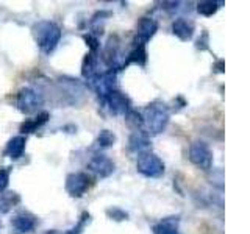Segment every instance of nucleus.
<instances>
[{"label":"nucleus","instance_id":"f8f14e48","mask_svg":"<svg viewBox=\"0 0 250 234\" xmlns=\"http://www.w3.org/2000/svg\"><path fill=\"white\" fill-rule=\"evenodd\" d=\"M13 226L21 233H28L35 228V220L31 217H25V215H19L13 220Z\"/></svg>","mask_w":250,"mask_h":234},{"label":"nucleus","instance_id":"4468645a","mask_svg":"<svg viewBox=\"0 0 250 234\" xmlns=\"http://www.w3.org/2000/svg\"><path fill=\"white\" fill-rule=\"evenodd\" d=\"M146 50H144V45H138L135 50H133L130 53V58L127 61V64L128 62H139V64H144L146 62Z\"/></svg>","mask_w":250,"mask_h":234},{"label":"nucleus","instance_id":"6e6552de","mask_svg":"<svg viewBox=\"0 0 250 234\" xmlns=\"http://www.w3.org/2000/svg\"><path fill=\"white\" fill-rule=\"evenodd\" d=\"M108 101H109V106H111V111L114 114H122L128 109V100L125 96H122L121 92L111 91L108 96Z\"/></svg>","mask_w":250,"mask_h":234},{"label":"nucleus","instance_id":"1a4fd4ad","mask_svg":"<svg viewBox=\"0 0 250 234\" xmlns=\"http://www.w3.org/2000/svg\"><path fill=\"white\" fill-rule=\"evenodd\" d=\"M156 31V22L153 19L144 18L143 20L139 22L138 25V36L143 42H146L148 38L153 36V33Z\"/></svg>","mask_w":250,"mask_h":234},{"label":"nucleus","instance_id":"2eb2a0df","mask_svg":"<svg viewBox=\"0 0 250 234\" xmlns=\"http://www.w3.org/2000/svg\"><path fill=\"white\" fill-rule=\"evenodd\" d=\"M130 144H131L133 150H138V148L141 150L143 147H147V137L144 135H141V133L138 131V133H135V135H133Z\"/></svg>","mask_w":250,"mask_h":234},{"label":"nucleus","instance_id":"f257e3e1","mask_svg":"<svg viewBox=\"0 0 250 234\" xmlns=\"http://www.w3.org/2000/svg\"><path fill=\"white\" fill-rule=\"evenodd\" d=\"M36 30H38L36 38H38L39 47H41L45 53H50L60 41V36H61L60 28L55 27L50 22H42L36 27Z\"/></svg>","mask_w":250,"mask_h":234},{"label":"nucleus","instance_id":"f3484780","mask_svg":"<svg viewBox=\"0 0 250 234\" xmlns=\"http://www.w3.org/2000/svg\"><path fill=\"white\" fill-rule=\"evenodd\" d=\"M199 13L200 14H205V16H211V14H214L216 10H217V3L216 2H202L199 3Z\"/></svg>","mask_w":250,"mask_h":234},{"label":"nucleus","instance_id":"f03ea898","mask_svg":"<svg viewBox=\"0 0 250 234\" xmlns=\"http://www.w3.org/2000/svg\"><path fill=\"white\" fill-rule=\"evenodd\" d=\"M169 119V114H167V109L164 106L160 105H152L150 108H147V116H146V122H147V127L152 133H160L163 131V128L166 127Z\"/></svg>","mask_w":250,"mask_h":234},{"label":"nucleus","instance_id":"39448f33","mask_svg":"<svg viewBox=\"0 0 250 234\" xmlns=\"http://www.w3.org/2000/svg\"><path fill=\"white\" fill-rule=\"evenodd\" d=\"M89 184V178L84 174H75V175H69L67 176V191L70 192V195L74 197H80V195L84 194V191L88 189Z\"/></svg>","mask_w":250,"mask_h":234},{"label":"nucleus","instance_id":"dca6fc26","mask_svg":"<svg viewBox=\"0 0 250 234\" xmlns=\"http://www.w3.org/2000/svg\"><path fill=\"white\" fill-rule=\"evenodd\" d=\"M155 234H178V231L169 222H163L158 226H155Z\"/></svg>","mask_w":250,"mask_h":234},{"label":"nucleus","instance_id":"a211bd4d","mask_svg":"<svg viewBox=\"0 0 250 234\" xmlns=\"http://www.w3.org/2000/svg\"><path fill=\"white\" fill-rule=\"evenodd\" d=\"M116 140V137H114V135L113 133H109V131H102L100 133V136H99V144L102 145V147H109L113 142Z\"/></svg>","mask_w":250,"mask_h":234},{"label":"nucleus","instance_id":"0eeeda50","mask_svg":"<svg viewBox=\"0 0 250 234\" xmlns=\"http://www.w3.org/2000/svg\"><path fill=\"white\" fill-rule=\"evenodd\" d=\"M89 169L96 172V174H99L100 176H108L114 170V164L108 158H105V156L100 155V156H96V158L91 161Z\"/></svg>","mask_w":250,"mask_h":234},{"label":"nucleus","instance_id":"6ab92c4d","mask_svg":"<svg viewBox=\"0 0 250 234\" xmlns=\"http://www.w3.org/2000/svg\"><path fill=\"white\" fill-rule=\"evenodd\" d=\"M8 178H10V172L6 169H0V191H3L8 186Z\"/></svg>","mask_w":250,"mask_h":234},{"label":"nucleus","instance_id":"9d476101","mask_svg":"<svg viewBox=\"0 0 250 234\" xmlns=\"http://www.w3.org/2000/svg\"><path fill=\"white\" fill-rule=\"evenodd\" d=\"M174 33L180 38L183 39V41H186V39H189L192 36V27L188 23L185 19H178L174 22Z\"/></svg>","mask_w":250,"mask_h":234},{"label":"nucleus","instance_id":"ddd939ff","mask_svg":"<svg viewBox=\"0 0 250 234\" xmlns=\"http://www.w3.org/2000/svg\"><path fill=\"white\" fill-rule=\"evenodd\" d=\"M47 117H49V114H47V113H42V114H39V116L36 117V119H33V120H27L25 123H22V127H21L22 133H31V131H35L36 128L41 127L42 123L47 122Z\"/></svg>","mask_w":250,"mask_h":234},{"label":"nucleus","instance_id":"7ed1b4c3","mask_svg":"<svg viewBox=\"0 0 250 234\" xmlns=\"http://www.w3.org/2000/svg\"><path fill=\"white\" fill-rule=\"evenodd\" d=\"M138 169L143 175L146 176H160L164 172V164L158 156L146 153L141 155L138 159Z\"/></svg>","mask_w":250,"mask_h":234},{"label":"nucleus","instance_id":"20e7f679","mask_svg":"<svg viewBox=\"0 0 250 234\" xmlns=\"http://www.w3.org/2000/svg\"><path fill=\"white\" fill-rule=\"evenodd\" d=\"M191 161L202 169H209L213 162V155L209 152V147L205 142H195L189 150Z\"/></svg>","mask_w":250,"mask_h":234},{"label":"nucleus","instance_id":"9b49d317","mask_svg":"<svg viewBox=\"0 0 250 234\" xmlns=\"http://www.w3.org/2000/svg\"><path fill=\"white\" fill-rule=\"evenodd\" d=\"M23 148H25V139L14 137L10 140V144L6 147V155H10L11 158H19L23 152Z\"/></svg>","mask_w":250,"mask_h":234},{"label":"nucleus","instance_id":"423d86ee","mask_svg":"<svg viewBox=\"0 0 250 234\" xmlns=\"http://www.w3.org/2000/svg\"><path fill=\"white\" fill-rule=\"evenodd\" d=\"M18 105L22 111L30 113V111H35V109L41 105V98L38 97V94L30 91V89H23L19 94V100H18Z\"/></svg>","mask_w":250,"mask_h":234}]
</instances>
